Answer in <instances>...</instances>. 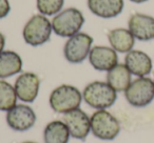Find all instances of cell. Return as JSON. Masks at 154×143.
I'll return each instance as SVG.
<instances>
[{
  "instance_id": "4",
  "label": "cell",
  "mask_w": 154,
  "mask_h": 143,
  "mask_svg": "<svg viewBox=\"0 0 154 143\" xmlns=\"http://www.w3.org/2000/svg\"><path fill=\"white\" fill-rule=\"evenodd\" d=\"M52 22L41 14L32 16L24 24L22 37L26 44L31 46H39L47 43L51 38Z\"/></svg>"
},
{
  "instance_id": "9",
  "label": "cell",
  "mask_w": 154,
  "mask_h": 143,
  "mask_svg": "<svg viewBox=\"0 0 154 143\" xmlns=\"http://www.w3.org/2000/svg\"><path fill=\"white\" fill-rule=\"evenodd\" d=\"M62 121L66 124L72 138L84 141L91 133V119L82 109L63 114Z\"/></svg>"
},
{
  "instance_id": "18",
  "label": "cell",
  "mask_w": 154,
  "mask_h": 143,
  "mask_svg": "<svg viewBox=\"0 0 154 143\" xmlns=\"http://www.w3.org/2000/svg\"><path fill=\"white\" fill-rule=\"evenodd\" d=\"M70 132L62 120H54L45 125L43 130L45 143H68L70 140Z\"/></svg>"
},
{
  "instance_id": "14",
  "label": "cell",
  "mask_w": 154,
  "mask_h": 143,
  "mask_svg": "<svg viewBox=\"0 0 154 143\" xmlns=\"http://www.w3.org/2000/svg\"><path fill=\"white\" fill-rule=\"evenodd\" d=\"M89 10L95 16L103 19H111L122 14L125 7L124 0H88Z\"/></svg>"
},
{
  "instance_id": "12",
  "label": "cell",
  "mask_w": 154,
  "mask_h": 143,
  "mask_svg": "<svg viewBox=\"0 0 154 143\" xmlns=\"http://www.w3.org/2000/svg\"><path fill=\"white\" fill-rule=\"evenodd\" d=\"M89 62L93 68L99 72H108L118 64V55L111 46L95 45L89 54Z\"/></svg>"
},
{
  "instance_id": "17",
  "label": "cell",
  "mask_w": 154,
  "mask_h": 143,
  "mask_svg": "<svg viewBox=\"0 0 154 143\" xmlns=\"http://www.w3.org/2000/svg\"><path fill=\"white\" fill-rule=\"evenodd\" d=\"M22 59L14 51H3L0 53V79L5 80L19 74L22 70Z\"/></svg>"
},
{
  "instance_id": "5",
  "label": "cell",
  "mask_w": 154,
  "mask_h": 143,
  "mask_svg": "<svg viewBox=\"0 0 154 143\" xmlns=\"http://www.w3.org/2000/svg\"><path fill=\"white\" fill-rule=\"evenodd\" d=\"M91 119V133L103 141H112L119 135L120 123L115 116L107 109L94 112Z\"/></svg>"
},
{
  "instance_id": "25",
  "label": "cell",
  "mask_w": 154,
  "mask_h": 143,
  "mask_svg": "<svg viewBox=\"0 0 154 143\" xmlns=\"http://www.w3.org/2000/svg\"><path fill=\"white\" fill-rule=\"evenodd\" d=\"M153 81H154V78H153Z\"/></svg>"
},
{
  "instance_id": "7",
  "label": "cell",
  "mask_w": 154,
  "mask_h": 143,
  "mask_svg": "<svg viewBox=\"0 0 154 143\" xmlns=\"http://www.w3.org/2000/svg\"><path fill=\"white\" fill-rule=\"evenodd\" d=\"M92 43L93 38L87 33L79 32L70 37L63 46V56L66 60L73 64L84 62L89 57Z\"/></svg>"
},
{
  "instance_id": "6",
  "label": "cell",
  "mask_w": 154,
  "mask_h": 143,
  "mask_svg": "<svg viewBox=\"0 0 154 143\" xmlns=\"http://www.w3.org/2000/svg\"><path fill=\"white\" fill-rule=\"evenodd\" d=\"M127 102L134 107H146L154 100V81L147 77H137L125 91Z\"/></svg>"
},
{
  "instance_id": "20",
  "label": "cell",
  "mask_w": 154,
  "mask_h": 143,
  "mask_svg": "<svg viewBox=\"0 0 154 143\" xmlns=\"http://www.w3.org/2000/svg\"><path fill=\"white\" fill-rule=\"evenodd\" d=\"M64 0H36L39 14L43 16H55L62 11Z\"/></svg>"
},
{
  "instance_id": "10",
  "label": "cell",
  "mask_w": 154,
  "mask_h": 143,
  "mask_svg": "<svg viewBox=\"0 0 154 143\" xmlns=\"http://www.w3.org/2000/svg\"><path fill=\"white\" fill-rule=\"evenodd\" d=\"M14 88L19 100L24 103L34 102L40 88V79L35 73L26 72L17 77Z\"/></svg>"
},
{
  "instance_id": "23",
  "label": "cell",
  "mask_w": 154,
  "mask_h": 143,
  "mask_svg": "<svg viewBox=\"0 0 154 143\" xmlns=\"http://www.w3.org/2000/svg\"><path fill=\"white\" fill-rule=\"evenodd\" d=\"M129 1H131V2H133V3H137V4H139V3L147 2V1H149V0H129Z\"/></svg>"
},
{
  "instance_id": "15",
  "label": "cell",
  "mask_w": 154,
  "mask_h": 143,
  "mask_svg": "<svg viewBox=\"0 0 154 143\" xmlns=\"http://www.w3.org/2000/svg\"><path fill=\"white\" fill-rule=\"evenodd\" d=\"M108 40L110 46L115 52L127 54L133 49L136 39L129 31V28H113L108 33Z\"/></svg>"
},
{
  "instance_id": "11",
  "label": "cell",
  "mask_w": 154,
  "mask_h": 143,
  "mask_svg": "<svg viewBox=\"0 0 154 143\" xmlns=\"http://www.w3.org/2000/svg\"><path fill=\"white\" fill-rule=\"evenodd\" d=\"M128 28L134 38L139 41L154 39V17L141 13H134L128 20Z\"/></svg>"
},
{
  "instance_id": "2",
  "label": "cell",
  "mask_w": 154,
  "mask_h": 143,
  "mask_svg": "<svg viewBox=\"0 0 154 143\" xmlns=\"http://www.w3.org/2000/svg\"><path fill=\"white\" fill-rule=\"evenodd\" d=\"M82 102V93L70 84H61L50 94L49 103L55 113L66 114L73 109H79Z\"/></svg>"
},
{
  "instance_id": "16",
  "label": "cell",
  "mask_w": 154,
  "mask_h": 143,
  "mask_svg": "<svg viewBox=\"0 0 154 143\" xmlns=\"http://www.w3.org/2000/svg\"><path fill=\"white\" fill-rule=\"evenodd\" d=\"M132 82V74L125 63H118L107 72V83L117 93L125 92Z\"/></svg>"
},
{
  "instance_id": "3",
  "label": "cell",
  "mask_w": 154,
  "mask_h": 143,
  "mask_svg": "<svg viewBox=\"0 0 154 143\" xmlns=\"http://www.w3.org/2000/svg\"><path fill=\"white\" fill-rule=\"evenodd\" d=\"M51 22L53 32L57 36L70 38L80 32L85 24V17L78 9L69 7L54 16Z\"/></svg>"
},
{
  "instance_id": "19",
  "label": "cell",
  "mask_w": 154,
  "mask_h": 143,
  "mask_svg": "<svg viewBox=\"0 0 154 143\" xmlns=\"http://www.w3.org/2000/svg\"><path fill=\"white\" fill-rule=\"evenodd\" d=\"M18 97L14 85L0 79V111L8 112L17 104Z\"/></svg>"
},
{
  "instance_id": "21",
  "label": "cell",
  "mask_w": 154,
  "mask_h": 143,
  "mask_svg": "<svg viewBox=\"0 0 154 143\" xmlns=\"http://www.w3.org/2000/svg\"><path fill=\"white\" fill-rule=\"evenodd\" d=\"M11 5L9 0H0V19H3L10 14Z\"/></svg>"
},
{
  "instance_id": "24",
  "label": "cell",
  "mask_w": 154,
  "mask_h": 143,
  "mask_svg": "<svg viewBox=\"0 0 154 143\" xmlns=\"http://www.w3.org/2000/svg\"><path fill=\"white\" fill-rule=\"evenodd\" d=\"M21 143H38V142H35V141H24V142Z\"/></svg>"
},
{
  "instance_id": "8",
  "label": "cell",
  "mask_w": 154,
  "mask_h": 143,
  "mask_svg": "<svg viewBox=\"0 0 154 143\" xmlns=\"http://www.w3.org/2000/svg\"><path fill=\"white\" fill-rule=\"evenodd\" d=\"M37 116L34 109L26 104H16L7 112V124L15 132H26L36 123Z\"/></svg>"
},
{
  "instance_id": "22",
  "label": "cell",
  "mask_w": 154,
  "mask_h": 143,
  "mask_svg": "<svg viewBox=\"0 0 154 143\" xmlns=\"http://www.w3.org/2000/svg\"><path fill=\"white\" fill-rule=\"evenodd\" d=\"M5 37L2 33L0 32V53L5 51Z\"/></svg>"
},
{
  "instance_id": "13",
  "label": "cell",
  "mask_w": 154,
  "mask_h": 143,
  "mask_svg": "<svg viewBox=\"0 0 154 143\" xmlns=\"http://www.w3.org/2000/svg\"><path fill=\"white\" fill-rule=\"evenodd\" d=\"M125 65L132 75L136 77H147L152 72L153 62L147 53L139 49H132L126 54Z\"/></svg>"
},
{
  "instance_id": "1",
  "label": "cell",
  "mask_w": 154,
  "mask_h": 143,
  "mask_svg": "<svg viewBox=\"0 0 154 143\" xmlns=\"http://www.w3.org/2000/svg\"><path fill=\"white\" fill-rule=\"evenodd\" d=\"M117 92L107 81H93L87 84L82 92V100L92 109H107L115 103Z\"/></svg>"
}]
</instances>
